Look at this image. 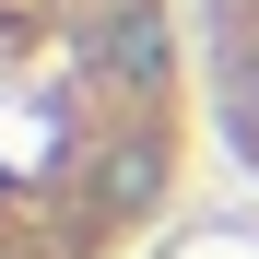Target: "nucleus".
Returning <instances> with one entry per match:
<instances>
[{
    "label": "nucleus",
    "mask_w": 259,
    "mask_h": 259,
    "mask_svg": "<svg viewBox=\"0 0 259 259\" xmlns=\"http://www.w3.org/2000/svg\"><path fill=\"white\" fill-rule=\"evenodd\" d=\"M177 177V0H0V259H130Z\"/></svg>",
    "instance_id": "nucleus-1"
},
{
    "label": "nucleus",
    "mask_w": 259,
    "mask_h": 259,
    "mask_svg": "<svg viewBox=\"0 0 259 259\" xmlns=\"http://www.w3.org/2000/svg\"><path fill=\"white\" fill-rule=\"evenodd\" d=\"M200 82H212L236 165L259 177V0H200Z\"/></svg>",
    "instance_id": "nucleus-2"
}]
</instances>
